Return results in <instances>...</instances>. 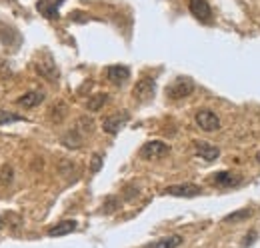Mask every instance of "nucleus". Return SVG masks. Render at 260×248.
Here are the masks:
<instances>
[{
	"label": "nucleus",
	"mask_w": 260,
	"mask_h": 248,
	"mask_svg": "<svg viewBox=\"0 0 260 248\" xmlns=\"http://www.w3.org/2000/svg\"><path fill=\"white\" fill-rule=\"evenodd\" d=\"M192 90H194V82H192L190 78H186V76H178L176 80H172V84H168L166 94H168V98H172V100H180V98L190 96Z\"/></svg>",
	"instance_id": "f257e3e1"
},
{
	"label": "nucleus",
	"mask_w": 260,
	"mask_h": 248,
	"mask_svg": "<svg viewBox=\"0 0 260 248\" xmlns=\"http://www.w3.org/2000/svg\"><path fill=\"white\" fill-rule=\"evenodd\" d=\"M154 90H156V82L154 78H140L132 90V96L136 98V102H148L152 96H154Z\"/></svg>",
	"instance_id": "f03ea898"
},
{
	"label": "nucleus",
	"mask_w": 260,
	"mask_h": 248,
	"mask_svg": "<svg viewBox=\"0 0 260 248\" xmlns=\"http://www.w3.org/2000/svg\"><path fill=\"white\" fill-rule=\"evenodd\" d=\"M168 152H170L168 144H164L160 140H150V142L142 144V148H140V156L144 160H158V158L166 156Z\"/></svg>",
	"instance_id": "7ed1b4c3"
},
{
	"label": "nucleus",
	"mask_w": 260,
	"mask_h": 248,
	"mask_svg": "<svg viewBox=\"0 0 260 248\" xmlns=\"http://www.w3.org/2000/svg\"><path fill=\"white\" fill-rule=\"evenodd\" d=\"M196 124L204 132H214V130L220 128V120L212 110H198L196 112Z\"/></svg>",
	"instance_id": "20e7f679"
},
{
	"label": "nucleus",
	"mask_w": 260,
	"mask_h": 248,
	"mask_svg": "<svg viewBox=\"0 0 260 248\" xmlns=\"http://www.w3.org/2000/svg\"><path fill=\"white\" fill-rule=\"evenodd\" d=\"M106 78H108L112 84L120 86V84H124V82L130 78V68L128 66H124V64L108 66V68H106Z\"/></svg>",
	"instance_id": "39448f33"
},
{
	"label": "nucleus",
	"mask_w": 260,
	"mask_h": 248,
	"mask_svg": "<svg viewBox=\"0 0 260 248\" xmlns=\"http://www.w3.org/2000/svg\"><path fill=\"white\" fill-rule=\"evenodd\" d=\"M188 8H190L192 16H196L200 22H210L212 20V10H210V4L206 0H190Z\"/></svg>",
	"instance_id": "423d86ee"
},
{
	"label": "nucleus",
	"mask_w": 260,
	"mask_h": 248,
	"mask_svg": "<svg viewBox=\"0 0 260 248\" xmlns=\"http://www.w3.org/2000/svg\"><path fill=\"white\" fill-rule=\"evenodd\" d=\"M164 192H166V194H170V196L192 198V196L202 194V188H200V186H196V184H174V186H168Z\"/></svg>",
	"instance_id": "0eeeda50"
},
{
	"label": "nucleus",
	"mask_w": 260,
	"mask_h": 248,
	"mask_svg": "<svg viewBox=\"0 0 260 248\" xmlns=\"http://www.w3.org/2000/svg\"><path fill=\"white\" fill-rule=\"evenodd\" d=\"M126 122H128V112H120V114H114V116L104 118V120H102V128H104V132H108V134H116Z\"/></svg>",
	"instance_id": "6e6552de"
},
{
	"label": "nucleus",
	"mask_w": 260,
	"mask_h": 248,
	"mask_svg": "<svg viewBox=\"0 0 260 248\" xmlns=\"http://www.w3.org/2000/svg\"><path fill=\"white\" fill-rule=\"evenodd\" d=\"M194 150H196V154L200 156L202 160H206V162L216 160V158H218V154H220V150H218L214 144L204 142V140H198V142H194Z\"/></svg>",
	"instance_id": "1a4fd4ad"
},
{
	"label": "nucleus",
	"mask_w": 260,
	"mask_h": 248,
	"mask_svg": "<svg viewBox=\"0 0 260 248\" xmlns=\"http://www.w3.org/2000/svg\"><path fill=\"white\" fill-rule=\"evenodd\" d=\"M36 72L48 80H56L58 78V70H56V64L52 60V56L46 52V62H36Z\"/></svg>",
	"instance_id": "9d476101"
},
{
	"label": "nucleus",
	"mask_w": 260,
	"mask_h": 248,
	"mask_svg": "<svg viewBox=\"0 0 260 248\" xmlns=\"http://www.w3.org/2000/svg\"><path fill=\"white\" fill-rule=\"evenodd\" d=\"M210 180H212V184L220 186V188H230V186H236L240 182V176L234 174V172L222 170V172H214Z\"/></svg>",
	"instance_id": "9b49d317"
},
{
	"label": "nucleus",
	"mask_w": 260,
	"mask_h": 248,
	"mask_svg": "<svg viewBox=\"0 0 260 248\" xmlns=\"http://www.w3.org/2000/svg\"><path fill=\"white\" fill-rule=\"evenodd\" d=\"M182 240L184 238L180 234H172V236H164V238H158V240H152L144 248H178L182 244Z\"/></svg>",
	"instance_id": "f8f14e48"
},
{
	"label": "nucleus",
	"mask_w": 260,
	"mask_h": 248,
	"mask_svg": "<svg viewBox=\"0 0 260 248\" xmlns=\"http://www.w3.org/2000/svg\"><path fill=\"white\" fill-rule=\"evenodd\" d=\"M76 230V220H62L48 230V236H64Z\"/></svg>",
	"instance_id": "ddd939ff"
},
{
	"label": "nucleus",
	"mask_w": 260,
	"mask_h": 248,
	"mask_svg": "<svg viewBox=\"0 0 260 248\" xmlns=\"http://www.w3.org/2000/svg\"><path fill=\"white\" fill-rule=\"evenodd\" d=\"M62 4V0H56V2H48V0H40L36 4V8L46 16V18H58V6Z\"/></svg>",
	"instance_id": "4468645a"
},
{
	"label": "nucleus",
	"mask_w": 260,
	"mask_h": 248,
	"mask_svg": "<svg viewBox=\"0 0 260 248\" xmlns=\"http://www.w3.org/2000/svg\"><path fill=\"white\" fill-rule=\"evenodd\" d=\"M42 100H44V94L32 90V92H26L22 98H18V104L22 108H32V106H38Z\"/></svg>",
	"instance_id": "2eb2a0df"
},
{
	"label": "nucleus",
	"mask_w": 260,
	"mask_h": 248,
	"mask_svg": "<svg viewBox=\"0 0 260 248\" xmlns=\"http://www.w3.org/2000/svg\"><path fill=\"white\" fill-rule=\"evenodd\" d=\"M250 216H252V210L250 208H240V210H236V212L224 216V222H242V220H246V218Z\"/></svg>",
	"instance_id": "dca6fc26"
},
{
	"label": "nucleus",
	"mask_w": 260,
	"mask_h": 248,
	"mask_svg": "<svg viewBox=\"0 0 260 248\" xmlns=\"http://www.w3.org/2000/svg\"><path fill=\"white\" fill-rule=\"evenodd\" d=\"M20 120H24V116L12 114V112H8V110H0V126H2V124H10V122H20Z\"/></svg>",
	"instance_id": "f3484780"
},
{
	"label": "nucleus",
	"mask_w": 260,
	"mask_h": 248,
	"mask_svg": "<svg viewBox=\"0 0 260 248\" xmlns=\"http://www.w3.org/2000/svg\"><path fill=\"white\" fill-rule=\"evenodd\" d=\"M104 102H106V94H96V96H92L90 102H88V110H90V112H96V110L102 108Z\"/></svg>",
	"instance_id": "a211bd4d"
},
{
	"label": "nucleus",
	"mask_w": 260,
	"mask_h": 248,
	"mask_svg": "<svg viewBox=\"0 0 260 248\" xmlns=\"http://www.w3.org/2000/svg\"><path fill=\"white\" fill-rule=\"evenodd\" d=\"M10 180H12V168L10 166H4L2 172H0V182L2 184H8Z\"/></svg>",
	"instance_id": "6ab92c4d"
},
{
	"label": "nucleus",
	"mask_w": 260,
	"mask_h": 248,
	"mask_svg": "<svg viewBox=\"0 0 260 248\" xmlns=\"http://www.w3.org/2000/svg\"><path fill=\"white\" fill-rule=\"evenodd\" d=\"M100 166H102V156L94 154V156H92V164H90V170H92V172H98V170H100Z\"/></svg>",
	"instance_id": "aec40b11"
},
{
	"label": "nucleus",
	"mask_w": 260,
	"mask_h": 248,
	"mask_svg": "<svg viewBox=\"0 0 260 248\" xmlns=\"http://www.w3.org/2000/svg\"><path fill=\"white\" fill-rule=\"evenodd\" d=\"M254 238H256V234H254V232H252V234H248V236H246V244L254 242Z\"/></svg>",
	"instance_id": "412c9836"
},
{
	"label": "nucleus",
	"mask_w": 260,
	"mask_h": 248,
	"mask_svg": "<svg viewBox=\"0 0 260 248\" xmlns=\"http://www.w3.org/2000/svg\"><path fill=\"white\" fill-rule=\"evenodd\" d=\"M0 228H2V218H0Z\"/></svg>",
	"instance_id": "4be33fe9"
}]
</instances>
